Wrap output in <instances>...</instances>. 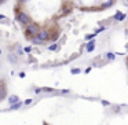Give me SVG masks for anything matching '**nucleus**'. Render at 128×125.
<instances>
[{
  "instance_id": "obj_1",
  "label": "nucleus",
  "mask_w": 128,
  "mask_h": 125,
  "mask_svg": "<svg viewBox=\"0 0 128 125\" xmlns=\"http://www.w3.org/2000/svg\"><path fill=\"white\" fill-rule=\"evenodd\" d=\"M116 0H17L15 15L32 36H51L73 10H103Z\"/></svg>"
},
{
  "instance_id": "obj_2",
  "label": "nucleus",
  "mask_w": 128,
  "mask_h": 125,
  "mask_svg": "<svg viewBox=\"0 0 128 125\" xmlns=\"http://www.w3.org/2000/svg\"><path fill=\"white\" fill-rule=\"evenodd\" d=\"M1 3H3V0H0V4H1Z\"/></svg>"
}]
</instances>
